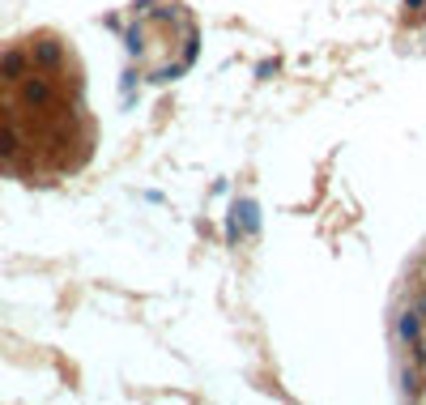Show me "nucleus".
I'll list each match as a JSON object with an SVG mask.
<instances>
[]
</instances>
